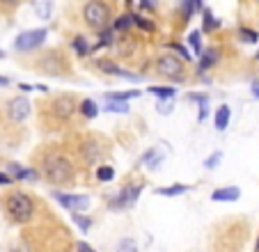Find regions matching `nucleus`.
<instances>
[{
	"label": "nucleus",
	"instance_id": "obj_1",
	"mask_svg": "<svg viewBox=\"0 0 259 252\" xmlns=\"http://www.w3.org/2000/svg\"><path fill=\"white\" fill-rule=\"evenodd\" d=\"M37 172L46 183L58 186V188L74 186L78 181L76 158L67 149H62V147H46V149H42Z\"/></svg>",
	"mask_w": 259,
	"mask_h": 252
},
{
	"label": "nucleus",
	"instance_id": "obj_2",
	"mask_svg": "<svg viewBox=\"0 0 259 252\" xmlns=\"http://www.w3.org/2000/svg\"><path fill=\"white\" fill-rule=\"evenodd\" d=\"M78 101L81 99L71 92L51 94L39 106V115H42V122L46 124V129H65L67 124H71V119L78 115Z\"/></svg>",
	"mask_w": 259,
	"mask_h": 252
},
{
	"label": "nucleus",
	"instance_id": "obj_3",
	"mask_svg": "<svg viewBox=\"0 0 259 252\" xmlns=\"http://www.w3.org/2000/svg\"><path fill=\"white\" fill-rule=\"evenodd\" d=\"M3 209H5V215L17 222V225H28L35 220V213H37V202L30 193L17 188V190H10V193L3 197Z\"/></svg>",
	"mask_w": 259,
	"mask_h": 252
},
{
	"label": "nucleus",
	"instance_id": "obj_4",
	"mask_svg": "<svg viewBox=\"0 0 259 252\" xmlns=\"http://www.w3.org/2000/svg\"><path fill=\"white\" fill-rule=\"evenodd\" d=\"M115 19V0H85L81 7V21L90 33H101Z\"/></svg>",
	"mask_w": 259,
	"mask_h": 252
},
{
	"label": "nucleus",
	"instance_id": "obj_5",
	"mask_svg": "<svg viewBox=\"0 0 259 252\" xmlns=\"http://www.w3.org/2000/svg\"><path fill=\"white\" fill-rule=\"evenodd\" d=\"M37 74L53 76V78H69L71 76V60L65 49H46L33 60Z\"/></svg>",
	"mask_w": 259,
	"mask_h": 252
},
{
	"label": "nucleus",
	"instance_id": "obj_6",
	"mask_svg": "<svg viewBox=\"0 0 259 252\" xmlns=\"http://www.w3.org/2000/svg\"><path fill=\"white\" fill-rule=\"evenodd\" d=\"M154 76L165 83H186L188 81V67L181 58L165 51V53H158L154 60Z\"/></svg>",
	"mask_w": 259,
	"mask_h": 252
},
{
	"label": "nucleus",
	"instance_id": "obj_7",
	"mask_svg": "<svg viewBox=\"0 0 259 252\" xmlns=\"http://www.w3.org/2000/svg\"><path fill=\"white\" fill-rule=\"evenodd\" d=\"M108 142L97 133H87L78 140V149H76V156L83 165L92 167V165H101V161L108 156Z\"/></svg>",
	"mask_w": 259,
	"mask_h": 252
},
{
	"label": "nucleus",
	"instance_id": "obj_8",
	"mask_svg": "<svg viewBox=\"0 0 259 252\" xmlns=\"http://www.w3.org/2000/svg\"><path fill=\"white\" fill-rule=\"evenodd\" d=\"M0 108H3V115H5V119L10 124H14V126L23 124L28 117H30V113H33V103L28 101L26 97H21V94L5 99V101L0 103Z\"/></svg>",
	"mask_w": 259,
	"mask_h": 252
},
{
	"label": "nucleus",
	"instance_id": "obj_9",
	"mask_svg": "<svg viewBox=\"0 0 259 252\" xmlns=\"http://www.w3.org/2000/svg\"><path fill=\"white\" fill-rule=\"evenodd\" d=\"M46 37H49V30H46V28L28 30V33L19 35V37L14 39V49H17L19 53H35V51H39V46L46 42Z\"/></svg>",
	"mask_w": 259,
	"mask_h": 252
},
{
	"label": "nucleus",
	"instance_id": "obj_10",
	"mask_svg": "<svg viewBox=\"0 0 259 252\" xmlns=\"http://www.w3.org/2000/svg\"><path fill=\"white\" fill-rule=\"evenodd\" d=\"M140 193H142V183H126L115 197H110L108 206L110 209H126V206H133V204L138 202V197H140Z\"/></svg>",
	"mask_w": 259,
	"mask_h": 252
},
{
	"label": "nucleus",
	"instance_id": "obj_11",
	"mask_svg": "<svg viewBox=\"0 0 259 252\" xmlns=\"http://www.w3.org/2000/svg\"><path fill=\"white\" fill-rule=\"evenodd\" d=\"M94 67H97L101 74H106V76H117V78H126V81H140V76L124 71L113 58H97V60H94Z\"/></svg>",
	"mask_w": 259,
	"mask_h": 252
},
{
	"label": "nucleus",
	"instance_id": "obj_12",
	"mask_svg": "<svg viewBox=\"0 0 259 252\" xmlns=\"http://www.w3.org/2000/svg\"><path fill=\"white\" fill-rule=\"evenodd\" d=\"M53 197L58 199V204H62L65 209L74 211V213H81L90 206V197L87 195H69V193H62V190H55Z\"/></svg>",
	"mask_w": 259,
	"mask_h": 252
},
{
	"label": "nucleus",
	"instance_id": "obj_13",
	"mask_svg": "<svg viewBox=\"0 0 259 252\" xmlns=\"http://www.w3.org/2000/svg\"><path fill=\"white\" fill-rule=\"evenodd\" d=\"M5 172L12 177V181H39L37 167H26L17 161H10L5 165Z\"/></svg>",
	"mask_w": 259,
	"mask_h": 252
},
{
	"label": "nucleus",
	"instance_id": "obj_14",
	"mask_svg": "<svg viewBox=\"0 0 259 252\" xmlns=\"http://www.w3.org/2000/svg\"><path fill=\"white\" fill-rule=\"evenodd\" d=\"M220 62V51L216 49V46H209V49H204L200 53V67H197V74H206V71H211L213 67Z\"/></svg>",
	"mask_w": 259,
	"mask_h": 252
},
{
	"label": "nucleus",
	"instance_id": "obj_15",
	"mask_svg": "<svg viewBox=\"0 0 259 252\" xmlns=\"http://www.w3.org/2000/svg\"><path fill=\"white\" fill-rule=\"evenodd\" d=\"M113 49L117 51L122 58H129V55L135 53V49H138V42L131 37V33L129 35H117V39H115V44H113Z\"/></svg>",
	"mask_w": 259,
	"mask_h": 252
},
{
	"label": "nucleus",
	"instance_id": "obj_16",
	"mask_svg": "<svg viewBox=\"0 0 259 252\" xmlns=\"http://www.w3.org/2000/svg\"><path fill=\"white\" fill-rule=\"evenodd\" d=\"M69 46H71V51H74L76 58H81V60H85V58L92 55V44L87 42L85 35H74L71 42H69Z\"/></svg>",
	"mask_w": 259,
	"mask_h": 252
},
{
	"label": "nucleus",
	"instance_id": "obj_17",
	"mask_svg": "<svg viewBox=\"0 0 259 252\" xmlns=\"http://www.w3.org/2000/svg\"><path fill=\"white\" fill-rule=\"evenodd\" d=\"M110 28H113L117 35H129L131 30H133V12H122V14H117V17L113 19V23H110Z\"/></svg>",
	"mask_w": 259,
	"mask_h": 252
},
{
	"label": "nucleus",
	"instance_id": "obj_18",
	"mask_svg": "<svg viewBox=\"0 0 259 252\" xmlns=\"http://www.w3.org/2000/svg\"><path fill=\"white\" fill-rule=\"evenodd\" d=\"M222 23L220 19L213 17V12L209 10V7H202V33L204 35H213L216 30H220Z\"/></svg>",
	"mask_w": 259,
	"mask_h": 252
},
{
	"label": "nucleus",
	"instance_id": "obj_19",
	"mask_svg": "<svg viewBox=\"0 0 259 252\" xmlns=\"http://www.w3.org/2000/svg\"><path fill=\"white\" fill-rule=\"evenodd\" d=\"M241 197V188L236 186H227V188H216L211 193V199L213 202H234V199Z\"/></svg>",
	"mask_w": 259,
	"mask_h": 252
},
{
	"label": "nucleus",
	"instance_id": "obj_20",
	"mask_svg": "<svg viewBox=\"0 0 259 252\" xmlns=\"http://www.w3.org/2000/svg\"><path fill=\"white\" fill-rule=\"evenodd\" d=\"M78 115L83 119H94L99 115V106L94 99H81L78 101Z\"/></svg>",
	"mask_w": 259,
	"mask_h": 252
},
{
	"label": "nucleus",
	"instance_id": "obj_21",
	"mask_svg": "<svg viewBox=\"0 0 259 252\" xmlns=\"http://www.w3.org/2000/svg\"><path fill=\"white\" fill-rule=\"evenodd\" d=\"M229 119H232V110H229V106H220L216 110V115H213V126H216L218 131H225L227 126H229Z\"/></svg>",
	"mask_w": 259,
	"mask_h": 252
},
{
	"label": "nucleus",
	"instance_id": "obj_22",
	"mask_svg": "<svg viewBox=\"0 0 259 252\" xmlns=\"http://www.w3.org/2000/svg\"><path fill=\"white\" fill-rule=\"evenodd\" d=\"M133 28H138V30H142L145 35H154L156 33V26H154V21L147 17H142V14H135L133 12Z\"/></svg>",
	"mask_w": 259,
	"mask_h": 252
},
{
	"label": "nucleus",
	"instance_id": "obj_23",
	"mask_svg": "<svg viewBox=\"0 0 259 252\" xmlns=\"http://www.w3.org/2000/svg\"><path fill=\"white\" fill-rule=\"evenodd\" d=\"M94 177H97L99 183H108L115 179V167L108 165V163H101V165H97V170H94Z\"/></svg>",
	"mask_w": 259,
	"mask_h": 252
},
{
	"label": "nucleus",
	"instance_id": "obj_24",
	"mask_svg": "<svg viewBox=\"0 0 259 252\" xmlns=\"http://www.w3.org/2000/svg\"><path fill=\"white\" fill-rule=\"evenodd\" d=\"M149 92L154 94V97L161 99V101H172L174 94H177V90H174V87H170V85H151Z\"/></svg>",
	"mask_w": 259,
	"mask_h": 252
},
{
	"label": "nucleus",
	"instance_id": "obj_25",
	"mask_svg": "<svg viewBox=\"0 0 259 252\" xmlns=\"http://www.w3.org/2000/svg\"><path fill=\"white\" fill-rule=\"evenodd\" d=\"M190 186H184V183H177V186H165V188H156V195H163V197H177V195L188 193Z\"/></svg>",
	"mask_w": 259,
	"mask_h": 252
},
{
	"label": "nucleus",
	"instance_id": "obj_26",
	"mask_svg": "<svg viewBox=\"0 0 259 252\" xmlns=\"http://www.w3.org/2000/svg\"><path fill=\"white\" fill-rule=\"evenodd\" d=\"M140 97V92L138 90H129V92H106L103 99L106 101H129V99H135Z\"/></svg>",
	"mask_w": 259,
	"mask_h": 252
},
{
	"label": "nucleus",
	"instance_id": "obj_27",
	"mask_svg": "<svg viewBox=\"0 0 259 252\" xmlns=\"http://www.w3.org/2000/svg\"><path fill=\"white\" fill-rule=\"evenodd\" d=\"M165 51H170V53H174L177 58H181V60H186V62H190V53H188V49H186L184 44H179V42H170V44H165Z\"/></svg>",
	"mask_w": 259,
	"mask_h": 252
},
{
	"label": "nucleus",
	"instance_id": "obj_28",
	"mask_svg": "<svg viewBox=\"0 0 259 252\" xmlns=\"http://www.w3.org/2000/svg\"><path fill=\"white\" fill-rule=\"evenodd\" d=\"M236 35H238V39H241V42H245V44H257L259 42V33H257V30H252V28L238 26Z\"/></svg>",
	"mask_w": 259,
	"mask_h": 252
},
{
	"label": "nucleus",
	"instance_id": "obj_29",
	"mask_svg": "<svg viewBox=\"0 0 259 252\" xmlns=\"http://www.w3.org/2000/svg\"><path fill=\"white\" fill-rule=\"evenodd\" d=\"M21 5H23V0H0V14L12 17Z\"/></svg>",
	"mask_w": 259,
	"mask_h": 252
},
{
	"label": "nucleus",
	"instance_id": "obj_30",
	"mask_svg": "<svg viewBox=\"0 0 259 252\" xmlns=\"http://www.w3.org/2000/svg\"><path fill=\"white\" fill-rule=\"evenodd\" d=\"M161 161H163V156L158 154L156 149L145 151V154H142V158H140V163H145V165H149V167H156Z\"/></svg>",
	"mask_w": 259,
	"mask_h": 252
},
{
	"label": "nucleus",
	"instance_id": "obj_31",
	"mask_svg": "<svg viewBox=\"0 0 259 252\" xmlns=\"http://www.w3.org/2000/svg\"><path fill=\"white\" fill-rule=\"evenodd\" d=\"M106 110H108V113L124 115V113H129V103L126 101H106Z\"/></svg>",
	"mask_w": 259,
	"mask_h": 252
},
{
	"label": "nucleus",
	"instance_id": "obj_32",
	"mask_svg": "<svg viewBox=\"0 0 259 252\" xmlns=\"http://www.w3.org/2000/svg\"><path fill=\"white\" fill-rule=\"evenodd\" d=\"M74 222L81 227L83 231H90V227L94 225V220L90 218V215H83V213H74Z\"/></svg>",
	"mask_w": 259,
	"mask_h": 252
},
{
	"label": "nucleus",
	"instance_id": "obj_33",
	"mask_svg": "<svg viewBox=\"0 0 259 252\" xmlns=\"http://www.w3.org/2000/svg\"><path fill=\"white\" fill-rule=\"evenodd\" d=\"M220 161H222V151H213V154H211L209 158L204 161V167H206V170H213V167H216Z\"/></svg>",
	"mask_w": 259,
	"mask_h": 252
},
{
	"label": "nucleus",
	"instance_id": "obj_34",
	"mask_svg": "<svg viewBox=\"0 0 259 252\" xmlns=\"http://www.w3.org/2000/svg\"><path fill=\"white\" fill-rule=\"evenodd\" d=\"M200 35H202V33H190V35H188V42H190V46H193V51H195V53H197V55L202 53V42H200Z\"/></svg>",
	"mask_w": 259,
	"mask_h": 252
},
{
	"label": "nucleus",
	"instance_id": "obj_35",
	"mask_svg": "<svg viewBox=\"0 0 259 252\" xmlns=\"http://www.w3.org/2000/svg\"><path fill=\"white\" fill-rule=\"evenodd\" d=\"M117 252H138V245H135V241H131V238H124V241L117 245Z\"/></svg>",
	"mask_w": 259,
	"mask_h": 252
},
{
	"label": "nucleus",
	"instance_id": "obj_36",
	"mask_svg": "<svg viewBox=\"0 0 259 252\" xmlns=\"http://www.w3.org/2000/svg\"><path fill=\"white\" fill-rule=\"evenodd\" d=\"M76 252H97V250L85 241H76Z\"/></svg>",
	"mask_w": 259,
	"mask_h": 252
},
{
	"label": "nucleus",
	"instance_id": "obj_37",
	"mask_svg": "<svg viewBox=\"0 0 259 252\" xmlns=\"http://www.w3.org/2000/svg\"><path fill=\"white\" fill-rule=\"evenodd\" d=\"M140 7H142V10L154 12L158 7V0H140Z\"/></svg>",
	"mask_w": 259,
	"mask_h": 252
},
{
	"label": "nucleus",
	"instance_id": "obj_38",
	"mask_svg": "<svg viewBox=\"0 0 259 252\" xmlns=\"http://www.w3.org/2000/svg\"><path fill=\"white\" fill-rule=\"evenodd\" d=\"M158 113H161V115H170V113H172V103H170V101H161V103H158Z\"/></svg>",
	"mask_w": 259,
	"mask_h": 252
},
{
	"label": "nucleus",
	"instance_id": "obj_39",
	"mask_svg": "<svg viewBox=\"0 0 259 252\" xmlns=\"http://www.w3.org/2000/svg\"><path fill=\"white\" fill-rule=\"evenodd\" d=\"M188 101H197L202 106V103L209 101V97H206V94H188Z\"/></svg>",
	"mask_w": 259,
	"mask_h": 252
},
{
	"label": "nucleus",
	"instance_id": "obj_40",
	"mask_svg": "<svg viewBox=\"0 0 259 252\" xmlns=\"http://www.w3.org/2000/svg\"><path fill=\"white\" fill-rule=\"evenodd\" d=\"M12 183H14V181H12V177H10V174L0 170V186H12Z\"/></svg>",
	"mask_w": 259,
	"mask_h": 252
},
{
	"label": "nucleus",
	"instance_id": "obj_41",
	"mask_svg": "<svg viewBox=\"0 0 259 252\" xmlns=\"http://www.w3.org/2000/svg\"><path fill=\"white\" fill-rule=\"evenodd\" d=\"M10 252H33V250H30V247L26 245V243H19V245L10 247Z\"/></svg>",
	"mask_w": 259,
	"mask_h": 252
},
{
	"label": "nucleus",
	"instance_id": "obj_42",
	"mask_svg": "<svg viewBox=\"0 0 259 252\" xmlns=\"http://www.w3.org/2000/svg\"><path fill=\"white\" fill-rule=\"evenodd\" d=\"M19 90H21V92H30V90H35V87L28 85V83H21V85H19Z\"/></svg>",
	"mask_w": 259,
	"mask_h": 252
},
{
	"label": "nucleus",
	"instance_id": "obj_43",
	"mask_svg": "<svg viewBox=\"0 0 259 252\" xmlns=\"http://www.w3.org/2000/svg\"><path fill=\"white\" fill-rule=\"evenodd\" d=\"M252 97L259 99V83H252Z\"/></svg>",
	"mask_w": 259,
	"mask_h": 252
},
{
	"label": "nucleus",
	"instance_id": "obj_44",
	"mask_svg": "<svg viewBox=\"0 0 259 252\" xmlns=\"http://www.w3.org/2000/svg\"><path fill=\"white\" fill-rule=\"evenodd\" d=\"M10 85V78H5V76H0V87H7Z\"/></svg>",
	"mask_w": 259,
	"mask_h": 252
},
{
	"label": "nucleus",
	"instance_id": "obj_45",
	"mask_svg": "<svg viewBox=\"0 0 259 252\" xmlns=\"http://www.w3.org/2000/svg\"><path fill=\"white\" fill-rule=\"evenodd\" d=\"M254 252H259V236H257V243H254Z\"/></svg>",
	"mask_w": 259,
	"mask_h": 252
},
{
	"label": "nucleus",
	"instance_id": "obj_46",
	"mask_svg": "<svg viewBox=\"0 0 259 252\" xmlns=\"http://www.w3.org/2000/svg\"><path fill=\"white\" fill-rule=\"evenodd\" d=\"M254 3H257V5H259V0H254Z\"/></svg>",
	"mask_w": 259,
	"mask_h": 252
},
{
	"label": "nucleus",
	"instance_id": "obj_47",
	"mask_svg": "<svg viewBox=\"0 0 259 252\" xmlns=\"http://www.w3.org/2000/svg\"><path fill=\"white\" fill-rule=\"evenodd\" d=\"M257 60H259V53H257Z\"/></svg>",
	"mask_w": 259,
	"mask_h": 252
}]
</instances>
